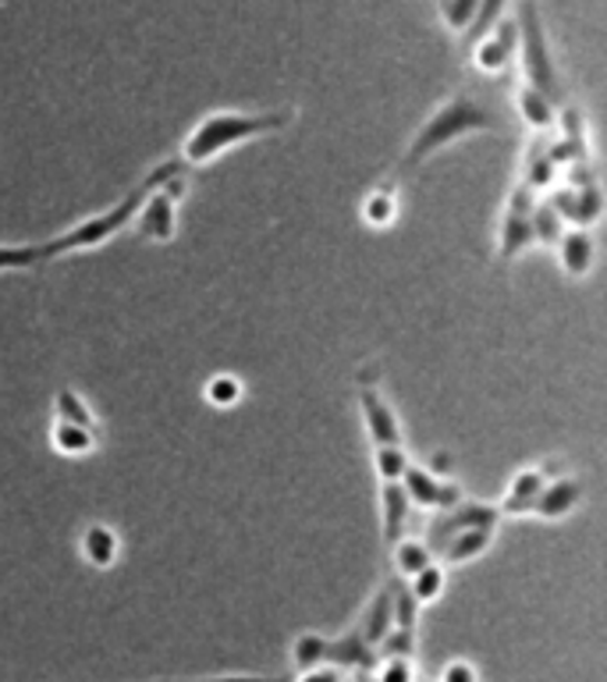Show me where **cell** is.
Returning <instances> with one entry per match:
<instances>
[{
	"instance_id": "22",
	"label": "cell",
	"mask_w": 607,
	"mask_h": 682,
	"mask_svg": "<svg viewBox=\"0 0 607 682\" xmlns=\"http://www.w3.org/2000/svg\"><path fill=\"white\" fill-rule=\"evenodd\" d=\"M53 420H61V423H75V427H82V430H92V433H100V420H97V412L89 409L86 398L75 391V388H61L53 394Z\"/></svg>"
},
{
	"instance_id": "26",
	"label": "cell",
	"mask_w": 607,
	"mask_h": 682,
	"mask_svg": "<svg viewBox=\"0 0 607 682\" xmlns=\"http://www.w3.org/2000/svg\"><path fill=\"white\" fill-rule=\"evenodd\" d=\"M409 451L405 445H373V469L381 484H398L402 472L409 469Z\"/></svg>"
},
{
	"instance_id": "31",
	"label": "cell",
	"mask_w": 607,
	"mask_h": 682,
	"mask_svg": "<svg viewBox=\"0 0 607 682\" xmlns=\"http://www.w3.org/2000/svg\"><path fill=\"white\" fill-rule=\"evenodd\" d=\"M438 4V14H441V22L454 32V36H462L472 22V14H477L480 8V0H433Z\"/></svg>"
},
{
	"instance_id": "9",
	"label": "cell",
	"mask_w": 607,
	"mask_h": 682,
	"mask_svg": "<svg viewBox=\"0 0 607 682\" xmlns=\"http://www.w3.org/2000/svg\"><path fill=\"white\" fill-rule=\"evenodd\" d=\"M359 412H363V427L373 445H402V423H398L394 406L384 398L381 384L355 388Z\"/></svg>"
},
{
	"instance_id": "25",
	"label": "cell",
	"mask_w": 607,
	"mask_h": 682,
	"mask_svg": "<svg viewBox=\"0 0 607 682\" xmlns=\"http://www.w3.org/2000/svg\"><path fill=\"white\" fill-rule=\"evenodd\" d=\"M505 4H508V0H480V8H477V14H472L469 29L462 32V53H469L490 29L501 22V18H505Z\"/></svg>"
},
{
	"instance_id": "5",
	"label": "cell",
	"mask_w": 607,
	"mask_h": 682,
	"mask_svg": "<svg viewBox=\"0 0 607 682\" xmlns=\"http://www.w3.org/2000/svg\"><path fill=\"white\" fill-rule=\"evenodd\" d=\"M498 523H501L498 505L477 501V498H462L459 505H451L444 512H433L430 523H427V534L420 540L430 547L433 558H438V552L454 534H466V529H498Z\"/></svg>"
},
{
	"instance_id": "11",
	"label": "cell",
	"mask_w": 607,
	"mask_h": 682,
	"mask_svg": "<svg viewBox=\"0 0 607 682\" xmlns=\"http://www.w3.org/2000/svg\"><path fill=\"white\" fill-rule=\"evenodd\" d=\"M582 480L579 477H568V472H558V477H551L544 484L540 498L533 505V516L544 519V523H558L565 516H572V512L582 505Z\"/></svg>"
},
{
	"instance_id": "13",
	"label": "cell",
	"mask_w": 607,
	"mask_h": 682,
	"mask_svg": "<svg viewBox=\"0 0 607 682\" xmlns=\"http://www.w3.org/2000/svg\"><path fill=\"white\" fill-rule=\"evenodd\" d=\"M495 534L498 529H466V534H454L438 552V562L444 568H462V565L480 562L490 547H495Z\"/></svg>"
},
{
	"instance_id": "38",
	"label": "cell",
	"mask_w": 607,
	"mask_h": 682,
	"mask_svg": "<svg viewBox=\"0 0 607 682\" xmlns=\"http://www.w3.org/2000/svg\"><path fill=\"white\" fill-rule=\"evenodd\" d=\"M430 472H433V477H441V480H451V477H448V472H451V455H448V451H438V455H433Z\"/></svg>"
},
{
	"instance_id": "24",
	"label": "cell",
	"mask_w": 607,
	"mask_h": 682,
	"mask_svg": "<svg viewBox=\"0 0 607 682\" xmlns=\"http://www.w3.org/2000/svg\"><path fill=\"white\" fill-rule=\"evenodd\" d=\"M405 586H409V594L415 597V604H420V608H427V604L441 601L444 586H448V568H444L438 558H433L427 568H420L415 576H409Z\"/></svg>"
},
{
	"instance_id": "12",
	"label": "cell",
	"mask_w": 607,
	"mask_h": 682,
	"mask_svg": "<svg viewBox=\"0 0 607 682\" xmlns=\"http://www.w3.org/2000/svg\"><path fill=\"white\" fill-rule=\"evenodd\" d=\"M558 250V263L565 277L572 281H582L586 274L594 271V260H597V242L590 232H582V227H568V232H561V238L555 242Z\"/></svg>"
},
{
	"instance_id": "17",
	"label": "cell",
	"mask_w": 607,
	"mask_h": 682,
	"mask_svg": "<svg viewBox=\"0 0 607 682\" xmlns=\"http://www.w3.org/2000/svg\"><path fill=\"white\" fill-rule=\"evenodd\" d=\"M533 245H537V235H533V224H529V217L516 214V211H505L501 221H498V260L511 263L526 250H533Z\"/></svg>"
},
{
	"instance_id": "29",
	"label": "cell",
	"mask_w": 607,
	"mask_h": 682,
	"mask_svg": "<svg viewBox=\"0 0 607 682\" xmlns=\"http://www.w3.org/2000/svg\"><path fill=\"white\" fill-rule=\"evenodd\" d=\"M529 224H533V235H537V245H555L565 232V221L558 217V211L551 203H537L533 214H529Z\"/></svg>"
},
{
	"instance_id": "21",
	"label": "cell",
	"mask_w": 607,
	"mask_h": 682,
	"mask_svg": "<svg viewBox=\"0 0 607 682\" xmlns=\"http://www.w3.org/2000/svg\"><path fill=\"white\" fill-rule=\"evenodd\" d=\"M398 175L384 178L381 185H373L366 199H363V221L370 227H388L398 217V188H394Z\"/></svg>"
},
{
	"instance_id": "30",
	"label": "cell",
	"mask_w": 607,
	"mask_h": 682,
	"mask_svg": "<svg viewBox=\"0 0 607 682\" xmlns=\"http://www.w3.org/2000/svg\"><path fill=\"white\" fill-rule=\"evenodd\" d=\"M242 381L235 373H214L211 381H206V402L217 406V409H232L242 402Z\"/></svg>"
},
{
	"instance_id": "33",
	"label": "cell",
	"mask_w": 607,
	"mask_h": 682,
	"mask_svg": "<svg viewBox=\"0 0 607 682\" xmlns=\"http://www.w3.org/2000/svg\"><path fill=\"white\" fill-rule=\"evenodd\" d=\"M373 682H415L412 657H376V679Z\"/></svg>"
},
{
	"instance_id": "36",
	"label": "cell",
	"mask_w": 607,
	"mask_h": 682,
	"mask_svg": "<svg viewBox=\"0 0 607 682\" xmlns=\"http://www.w3.org/2000/svg\"><path fill=\"white\" fill-rule=\"evenodd\" d=\"M438 682H480V672L469 665V661H462V657H454V661H448V665L441 669V679Z\"/></svg>"
},
{
	"instance_id": "4",
	"label": "cell",
	"mask_w": 607,
	"mask_h": 682,
	"mask_svg": "<svg viewBox=\"0 0 607 682\" xmlns=\"http://www.w3.org/2000/svg\"><path fill=\"white\" fill-rule=\"evenodd\" d=\"M516 29H519V53H522L526 86H533L551 104H558L565 97V86H561V75H558V65H555L551 40H547V29H544L537 0H519Z\"/></svg>"
},
{
	"instance_id": "3",
	"label": "cell",
	"mask_w": 607,
	"mask_h": 682,
	"mask_svg": "<svg viewBox=\"0 0 607 682\" xmlns=\"http://www.w3.org/2000/svg\"><path fill=\"white\" fill-rule=\"evenodd\" d=\"M146 193H154V188H146L139 182L125 199L107 206V211L89 214L79 224H71L68 232H61L57 238L40 242V263L61 260V256H71V253H86V250H100V245H107L114 235L125 232V227L131 224V217H136V211H139V203H143Z\"/></svg>"
},
{
	"instance_id": "10",
	"label": "cell",
	"mask_w": 607,
	"mask_h": 682,
	"mask_svg": "<svg viewBox=\"0 0 607 682\" xmlns=\"http://www.w3.org/2000/svg\"><path fill=\"white\" fill-rule=\"evenodd\" d=\"M516 53H519V29H516L511 18H501V22L490 29L477 47L469 50V57L477 61V68L487 71V75L505 71Z\"/></svg>"
},
{
	"instance_id": "28",
	"label": "cell",
	"mask_w": 607,
	"mask_h": 682,
	"mask_svg": "<svg viewBox=\"0 0 607 682\" xmlns=\"http://www.w3.org/2000/svg\"><path fill=\"white\" fill-rule=\"evenodd\" d=\"M391 612H394V630H405V633H415V625H420V604L409 594L405 579H394V594H391Z\"/></svg>"
},
{
	"instance_id": "37",
	"label": "cell",
	"mask_w": 607,
	"mask_h": 682,
	"mask_svg": "<svg viewBox=\"0 0 607 682\" xmlns=\"http://www.w3.org/2000/svg\"><path fill=\"white\" fill-rule=\"evenodd\" d=\"M345 672L334 669V665H320V669H310V672H298L292 682H341Z\"/></svg>"
},
{
	"instance_id": "18",
	"label": "cell",
	"mask_w": 607,
	"mask_h": 682,
	"mask_svg": "<svg viewBox=\"0 0 607 682\" xmlns=\"http://www.w3.org/2000/svg\"><path fill=\"white\" fill-rule=\"evenodd\" d=\"M376 501H381V534L388 544L402 540L405 529H409V516H412V505L405 498L402 484H381V495H376Z\"/></svg>"
},
{
	"instance_id": "32",
	"label": "cell",
	"mask_w": 607,
	"mask_h": 682,
	"mask_svg": "<svg viewBox=\"0 0 607 682\" xmlns=\"http://www.w3.org/2000/svg\"><path fill=\"white\" fill-rule=\"evenodd\" d=\"M40 263V242L36 245H0V274L11 271H36Z\"/></svg>"
},
{
	"instance_id": "14",
	"label": "cell",
	"mask_w": 607,
	"mask_h": 682,
	"mask_svg": "<svg viewBox=\"0 0 607 682\" xmlns=\"http://www.w3.org/2000/svg\"><path fill=\"white\" fill-rule=\"evenodd\" d=\"M391 594H394V579L384 583L381 591H376V594L370 597V604H366L363 615H359V622H355V633L363 636V640L370 643V647H376V643H381V640L394 630Z\"/></svg>"
},
{
	"instance_id": "7",
	"label": "cell",
	"mask_w": 607,
	"mask_h": 682,
	"mask_svg": "<svg viewBox=\"0 0 607 682\" xmlns=\"http://www.w3.org/2000/svg\"><path fill=\"white\" fill-rule=\"evenodd\" d=\"M398 484H402L412 508H427V512H444L466 498V490L454 480L433 477L427 466H415V462H409V469L402 472V480Z\"/></svg>"
},
{
	"instance_id": "20",
	"label": "cell",
	"mask_w": 607,
	"mask_h": 682,
	"mask_svg": "<svg viewBox=\"0 0 607 682\" xmlns=\"http://www.w3.org/2000/svg\"><path fill=\"white\" fill-rule=\"evenodd\" d=\"M516 110L519 118L533 128V131H551L558 125V114H555V104L537 92L533 86H519L516 89Z\"/></svg>"
},
{
	"instance_id": "23",
	"label": "cell",
	"mask_w": 607,
	"mask_h": 682,
	"mask_svg": "<svg viewBox=\"0 0 607 682\" xmlns=\"http://www.w3.org/2000/svg\"><path fill=\"white\" fill-rule=\"evenodd\" d=\"M433 562V552L420 540V537H402V540H394L391 544V565H394V573L398 579H409L415 576L420 568H427Z\"/></svg>"
},
{
	"instance_id": "16",
	"label": "cell",
	"mask_w": 607,
	"mask_h": 682,
	"mask_svg": "<svg viewBox=\"0 0 607 682\" xmlns=\"http://www.w3.org/2000/svg\"><path fill=\"white\" fill-rule=\"evenodd\" d=\"M82 558L100 568V573H107V568H114V562L121 558V537L118 529L107 526V523H89L82 529Z\"/></svg>"
},
{
	"instance_id": "27",
	"label": "cell",
	"mask_w": 607,
	"mask_h": 682,
	"mask_svg": "<svg viewBox=\"0 0 607 682\" xmlns=\"http://www.w3.org/2000/svg\"><path fill=\"white\" fill-rule=\"evenodd\" d=\"M327 640L331 636H320V633L295 636V643H292V665H295V672H310V669L327 665Z\"/></svg>"
},
{
	"instance_id": "35",
	"label": "cell",
	"mask_w": 607,
	"mask_h": 682,
	"mask_svg": "<svg viewBox=\"0 0 607 682\" xmlns=\"http://www.w3.org/2000/svg\"><path fill=\"white\" fill-rule=\"evenodd\" d=\"M154 682H292V675H203V679H154Z\"/></svg>"
},
{
	"instance_id": "15",
	"label": "cell",
	"mask_w": 607,
	"mask_h": 682,
	"mask_svg": "<svg viewBox=\"0 0 607 682\" xmlns=\"http://www.w3.org/2000/svg\"><path fill=\"white\" fill-rule=\"evenodd\" d=\"M327 665H334V669H341V672H345V669H352V672H370V669H376V651L352 630V633H345V636L327 640Z\"/></svg>"
},
{
	"instance_id": "1",
	"label": "cell",
	"mask_w": 607,
	"mask_h": 682,
	"mask_svg": "<svg viewBox=\"0 0 607 682\" xmlns=\"http://www.w3.org/2000/svg\"><path fill=\"white\" fill-rule=\"evenodd\" d=\"M292 125H295L292 107H281V110H211L185 136L178 160L188 170H199L206 164H214L217 157H224L227 149L256 143L263 136H277V131L292 128Z\"/></svg>"
},
{
	"instance_id": "39",
	"label": "cell",
	"mask_w": 607,
	"mask_h": 682,
	"mask_svg": "<svg viewBox=\"0 0 607 682\" xmlns=\"http://www.w3.org/2000/svg\"><path fill=\"white\" fill-rule=\"evenodd\" d=\"M341 682H349V679H341ZM352 682H355V679H352Z\"/></svg>"
},
{
	"instance_id": "2",
	"label": "cell",
	"mask_w": 607,
	"mask_h": 682,
	"mask_svg": "<svg viewBox=\"0 0 607 682\" xmlns=\"http://www.w3.org/2000/svg\"><path fill=\"white\" fill-rule=\"evenodd\" d=\"M495 128H501V121L483 100H477L472 92H451V97L433 107L423 118V125L415 128V136L409 139L394 175H412V170H420L433 154H441V149L454 146L466 136H477V131H495Z\"/></svg>"
},
{
	"instance_id": "6",
	"label": "cell",
	"mask_w": 607,
	"mask_h": 682,
	"mask_svg": "<svg viewBox=\"0 0 607 682\" xmlns=\"http://www.w3.org/2000/svg\"><path fill=\"white\" fill-rule=\"evenodd\" d=\"M131 224H136L139 238L146 242H157V245L175 242L178 238V196L167 193L164 185L154 188V193H146Z\"/></svg>"
},
{
	"instance_id": "19",
	"label": "cell",
	"mask_w": 607,
	"mask_h": 682,
	"mask_svg": "<svg viewBox=\"0 0 607 682\" xmlns=\"http://www.w3.org/2000/svg\"><path fill=\"white\" fill-rule=\"evenodd\" d=\"M50 445H53L57 455H68V459H89V455L97 451V445H100V433L82 430V427H75V423L53 420Z\"/></svg>"
},
{
	"instance_id": "34",
	"label": "cell",
	"mask_w": 607,
	"mask_h": 682,
	"mask_svg": "<svg viewBox=\"0 0 607 682\" xmlns=\"http://www.w3.org/2000/svg\"><path fill=\"white\" fill-rule=\"evenodd\" d=\"M373 651H381L376 657H412V654H415V633L391 630L381 643H376Z\"/></svg>"
},
{
	"instance_id": "8",
	"label": "cell",
	"mask_w": 607,
	"mask_h": 682,
	"mask_svg": "<svg viewBox=\"0 0 607 682\" xmlns=\"http://www.w3.org/2000/svg\"><path fill=\"white\" fill-rule=\"evenodd\" d=\"M551 477H558V469H555L551 462H544V466H526V469H519L516 477L508 480L505 495H501V501H498V512H501V519H505V516H508V519H519V516H533V505H537V498H540L544 484L551 480Z\"/></svg>"
}]
</instances>
